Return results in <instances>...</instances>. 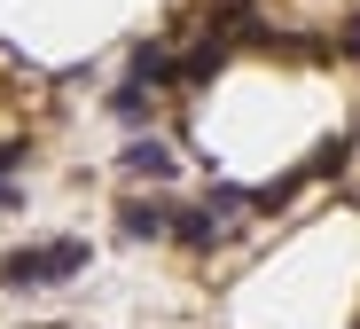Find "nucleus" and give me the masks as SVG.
<instances>
[{
  "label": "nucleus",
  "instance_id": "2",
  "mask_svg": "<svg viewBox=\"0 0 360 329\" xmlns=\"http://www.w3.org/2000/svg\"><path fill=\"white\" fill-rule=\"evenodd\" d=\"M117 235H126V243H165V235H172V204H165V196H134V204H117Z\"/></svg>",
  "mask_w": 360,
  "mask_h": 329
},
{
  "label": "nucleus",
  "instance_id": "1",
  "mask_svg": "<svg viewBox=\"0 0 360 329\" xmlns=\"http://www.w3.org/2000/svg\"><path fill=\"white\" fill-rule=\"evenodd\" d=\"M71 275H86V243L79 235L24 243V251L0 259V283H8V290H55V283H71Z\"/></svg>",
  "mask_w": 360,
  "mask_h": 329
},
{
  "label": "nucleus",
  "instance_id": "6",
  "mask_svg": "<svg viewBox=\"0 0 360 329\" xmlns=\"http://www.w3.org/2000/svg\"><path fill=\"white\" fill-rule=\"evenodd\" d=\"M352 149H360L352 134H329V142H321V157L306 165V180H329V173H345V165H352Z\"/></svg>",
  "mask_w": 360,
  "mask_h": 329
},
{
  "label": "nucleus",
  "instance_id": "5",
  "mask_svg": "<svg viewBox=\"0 0 360 329\" xmlns=\"http://www.w3.org/2000/svg\"><path fill=\"white\" fill-rule=\"evenodd\" d=\"M126 173L134 180H172V149L157 134H141V142H126Z\"/></svg>",
  "mask_w": 360,
  "mask_h": 329
},
{
  "label": "nucleus",
  "instance_id": "4",
  "mask_svg": "<svg viewBox=\"0 0 360 329\" xmlns=\"http://www.w3.org/2000/svg\"><path fill=\"white\" fill-rule=\"evenodd\" d=\"M172 243H188V251H212L219 243V220L204 204H172Z\"/></svg>",
  "mask_w": 360,
  "mask_h": 329
},
{
  "label": "nucleus",
  "instance_id": "7",
  "mask_svg": "<svg viewBox=\"0 0 360 329\" xmlns=\"http://www.w3.org/2000/svg\"><path fill=\"white\" fill-rule=\"evenodd\" d=\"M110 118H117V125H149V94H141L134 79H126V87L110 94Z\"/></svg>",
  "mask_w": 360,
  "mask_h": 329
},
{
  "label": "nucleus",
  "instance_id": "9",
  "mask_svg": "<svg viewBox=\"0 0 360 329\" xmlns=\"http://www.w3.org/2000/svg\"><path fill=\"white\" fill-rule=\"evenodd\" d=\"M337 47H345V55H360V16H345V32H337Z\"/></svg>",
  "mask_w": 360,
  "mask_h": 329
},
{
  "label": "nucleus",
  "instance_id": "8",
  "mask_svg": "<svg viewBox=\"0 0 360 329\" xmlns=\"http://www.w3.org/2000/svg\"><path fill=\"white\" fill-rule=\"evenodd\" d=\"M24 157H32L24 142H0V180H16V173H24Z\"/></svg>",
  "mask_w": 360,
  "mask_h": 329
},
{
  "label": "nucleus",
  "instance_id": "3",
  "mask_svg": "<svg viewBox=\"0 0 360 329\" xmlns=\"http://www.w3.org/2000/svg\"><path fill=\"white\" fill-rule=\"evenodd\" d=\"M219 63H227V47H219V39L188 47V55L172 63V87H180V94H188V87H212V79H219Z\"/></svg>",
  "mask_w": 360,
  "mask_h": 329
}]
</instances>
